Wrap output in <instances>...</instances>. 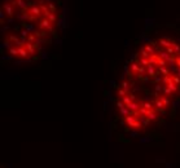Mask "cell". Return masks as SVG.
<instances>
[{"mask_svg": "<svg viewBox=\"0 0 180 168\" xmlns=\"http://www.w3.org/2000/svg\"><path fill=\"white\" fill-rule=\"evenodd\" d=\"M180 92V43L169 36L144 43L130 60L116 92L121 124L140 133L161 120Z\"/></svg>", "mask_w": 180, "mask_h": 168, "instance_id": "cell-1", "label": "cell"}]
</instances>
